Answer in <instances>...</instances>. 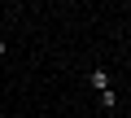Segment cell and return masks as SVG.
I'll return each mask as SVG.
<instances>
[{
	"mask_svg": "<svg viewBox=\"0 0 131 118\" xmlns=\"http://www.w3.org/2000/svg\"><path fill=\"white\" fill-rule=\"evenodd\" d=\"M5 52H9V44H5V39H0V57H5Z\"/></svg>",
	"mask_w": 131,
	"mask_h": 118,
	"instance_id": "2",
	"label": "cell"
},
{
	"mask_svg": "<svg viewBox=\"0 0 131 118\" xmlns=\"http://www.w3.org/2000/svg\"><path fill=\"white\" fill-rule=\"evenodd\" d=\"M0 22H5V9H0Z\"/></svg>",
	"mask_w": 131,
	"mask_h": 118,
	"instance_id": "3",
	"label": "cell"
},
{
	"mask_svg": "<svg viewBox=\"0 0 131 118\" xmlns=\"http://www.w3.org/2000/svg\"><path fill=\"white\" fill-rule=\"evenodd\" d=\"M88 83H92L96 92H109V70H101V66H96V70L88 74Z\"/></svg>",
	"mask_w": 131,
	"mask_h": 118,
	"instance_id": "1",
	"label": "cell"
}]
</instances>
